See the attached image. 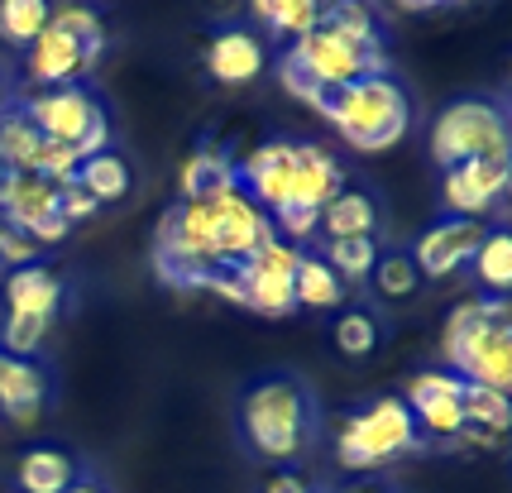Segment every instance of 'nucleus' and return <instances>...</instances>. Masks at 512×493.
Segmentation results:
<instances>
[{
    "mask_svg": "<svg viewBox=\"0 0 512 493\" xmlns=\"http://www.w3.org/2000/svg\"><path fill=\"white\" fill-rule=\"evenodd\" d=\"M63 187L67 182H53L44 173H15V187H10V202H5V216L15 221V230H24L39 249L63 245L72 225L63 221Z\"/></svg>",
    "mask_w": 512,
    "mask_h": 493,
    "instance_id": "dca6fc26",
    "label": "nucleus"
},
{
    "mask_svg": "<svg viewBox=\"0 0 512 493\" xmlns=\"http://www.w3.org/2000/svg\"><path fill=\"white\" fill-rule=\"evenodd\" d=\"M201 63L221 87H249L268 72V39L249 20H221L206 29Z\"/></svg>",
    "mask_w": 512,
    "mask_h": 493,
    "instance_id": "f8f14e48",
    "label": "nucleus"
},
{
    "mask_svg": "<svg viewBox=\"0 0 512 493\" xmlns=\"http://www.w3.org/2000/svg\"><path fill=\"white\" fill-rule=\"evenodd\" d=\"M264 493H326V484L307 479L302 470H273L264 479Z\"/></svg>",
    "mask_w": 512,
    "mask_h": 493,
    "instance_id": "c9c22d12",
    "label": "nucleus"
},
{
    "mask_svg": "<svg viewBox=\"0 0 512 493\" xmlns=\"http://www.w3.org/2000/svg\"><path fill=\"white\" fill-rule=\"evenodd\" d=\"M96 68H101V63L91 58L87 48H77L63 29L48 24L44 34L15 58V82H20V87H34V91L72 87V82H91Z\"/></svg>",
    "mask_w": 512,
    "mask_h": 493,
    "instance_id": "4468645a",
    "label": "nucleus"
},
{
    "mask_svg": "<svg viewBox=\"0 0 512 493\" xmlns=\"http://www.w3.org/2000/svg\"><path fill=\"white\" fill-rule=\"evenodd\" d=\"M441 369L465 383H484L508 393L512 388V307L508 297H474L450 307L441 326Z\"/></svg>",
    "mask_w": 512,
    "mask_h": 493,
    "instance_id": "f03ea898",
    "label": "nucleus"
},
{
    "mask_svg": "<svg viewBox=\"0 0 512 493\" xmlns=\"http://www.w3.org/2000/svg\"><path fill=\"white\" fill-rule=\"evenodd\" d=\"M221 269L225 264H216V254H211V206L173 202L158 216V235H154L158 283L178 292H206Z\"/></svg>",
    "mask_w": 512,
    "mask_h": 493,
    "instance_id": "6e6552de",
    "label": "nucleus"
},
{
    "mask_svg": "<svg viewBox=\"0 0 512 493\" xmlns=\"http://www.w3.org/2000/svg\"><path fill=\"white\" fill-rule=\"evenodd\" d=\"M340 182H345V163H340L331 149L312 144V139H297L288 206H302V211H316V216H321V206L340 192ZM288 206H283V211H288ZM273 216H278V211H273Z\"/></svg>",
    "mask_w": 512,
    "mask_h": 493,
    "instance_id": "6ab92c4d",
    "label": "nucleus"
},
{
    "mask_svg": "<svg viewBox=\"0 0 512 493\" xmlns=\"http://www.w3.org/2000/svg\"><path fill=\"white\" fill-rule=\"evenodd\" d=\"M469 273H474V283L484 288V297H508L512 288V235L503 221H493L484 230V240L474 249V259H469Z\"/></svg>",
    "mask_w": 512,
    "mask_h": 493,
    "instance_id": "a878e982",
    "label": "nucleus"
},
{
    "mask_svg": "<svg viewBox=\"0 0 512 493\" xmlns=\"http://www.w3.org/2000/svg\"><path fill=\"white\" fill-rule=\"evenodd\" d=\"M292 302L307 307V312H335L350 302V288L331 273V264L316 254V249H302L297 259V273H292Z\"/></svg>",
    "mask_w": 512,
    "mask_h": 493,
    "instance_id": "b1692460",
    "label": "nucleus"
},
{
    "mask_svg": "<svg viewBox=\"0 0 512 493\" xmlns=\"http://www.w3.org/2000/svg\"><path fill=\"white\" fill-rule=\"evenodd\" d=\"M484 230L489 221H474V216H441V221H431L412 240V259H417V269H422L426 283H441V278H455L460 269H469V259H474V249L484 240Z\"/></svg>",
    "mask_w": 512,
    "mask_h": 493,
    "instance_id": "2eb2a0df",
    "label": "nucleus"
},
{
    "mask_svg": "<svg viewBox=\"0 0 512 493\" xmlns=\"http://www.w3.org/2000/svg\"><path fill=\"white\" fill-rule=\"evenodd\" d=\"M53 20V0H0V48L20 58Z\"/></svg>",
    "mask_w": 512,
    "mask_h": 493,
    "instance_id": "c756f323",
    "label": "nucleus"
},
{
    "mask_svg": "<svg viewBox=\"0 0 512 493\" xmlns=\"http://www.w3.org/2000/svg\"><path fill=\"white\" fill-rule=\"evenodd\" d=\"M44 149V135L39 125L20 111V101L0 115V163H10L15 173H34V158Z\"/></svg>",
    "mask_w": 512,
    "mask_h": 493,
    "instance_id": "7c9ffc66",
    "label": "nucleus"
},
{
    "mask_svg": "<svg viewBox=\"0 0 512 493\" xmlns=\"http://www.w3.org/2000/svg\"><path fill=\"white\" fill-rule=\"evenodd\" d=\"M331 340L345 359H369L383 345V321L369 302H350L345 312H335L331 321Z\"/></svg>",
    "mask_w": 512,
    "mask_h": 493,
    "instance_id": "c85d7f7f",
    "label": "nucleus"
},
{
    "mask_svg": "<svg viewBox=\"0 0 512 493\" xmlns=\"http://www.w3.org/2000/svg\"><path fill=\"white\" fill-rule=\"evenodd\" d=\"M77 163H82L77 149L44 139V149H39V158H34V173H44V178H53V182H72L77 178Z\"/></svg>",
    "mask_w": 512,
    "mask_h": 493,
    "instance_id": "f704fd0d",
    "label": "nucleus"
},
{
    "mask_svg": "<svg viewBox=\"0 0 512 493\" xmlns=\"http://www.w3.org/2000/svg\"><path fill=\"white\" fill-rule=\"evenodd\" d=\"M82 5H96V0H82Z\"/></svg>",
    "mask_w": 512,
    "mask_h": 493,
    "instance_id": "c03bdc74",
    "label": "nucleus"
},
{
    "mask_svg": "<svg viewBox=\"0 0 512 493\" xmlns=\"http://www.w3.org/2000/svg\"><path fill=\"white\" fill-rule=\"evenodd\" d=\"M417 450H426V436L417 431V422H412V412H407L398 393H383L374 403H364L335 431V460L355 474H374L388 460L417 455Z\"/></svg>",
    "mask_w": 512,
    "mask_h": 493,
    "instance_id": "423d86ee",
    "label": "nucleus"
},
{
    "mask_svg": "<svg viewBox=\"0 0 512 493\" xmlns=\"http://www.w3.org/2000/svg\"><path fill=\"white\" fill-rule=\"evenodd\" d=\"M20 111L39 125V135L53 144H67L77 154H101L115 144L111 101L96 82H72V87H20Z\"/></svg>",
    "mask_w": 512,
    "mask_h": 493,
    "instance_id": "39448f33",
    "label": "nucleus"
},
{
    "mask_svg": "<svg viewBox=\"0 0 512 493\" xmlns=\"http://www.w3.org/2000/svg\"><path fill=\"white\" fill-rule=\"evenodd\" d=\"M417 431L426 436V446H446L455 450L460 431H465V379L450 369H422L412 374L407 388L398 393Z\"/></svg>",
    "mask_w": 512,
    "mask_h": 493,
    "instance_id": "1a4fd4ad",
    "label": "nucleus"
},
{
    "mask_svg": "<svg viewBox=\"0 0 512 493\" xmlns=\"http://www.w3.org/2000/svg\"><path fill=\"white\" fill-rule=\"evenodd\" d=\"M15 101H20V82H15V68H10V63L0 58V115L10 111Z\"/></svg>",
    "mask_w": 512,
    "mask_h": 493,
    "instance_id": "4c0bfd02",
    "label": "nucleus"
},
{
    "mask_svg": "<svg viewBox=\"0 0 512 493\" xmlns=\"http://www.w3.org/2000/svg\"><path fill=\"white\" fill-rule=\"evenodd\" d=\"M178 187H182L178 202H216L225 192H235V187H240V178H235V154L206 135L197 149H192V158L182 163Z\"/></svg>",
    "mask_w": 512,
    "mask_h": 493,
    "instance_id": "aec40b11",
    "label": "nucleus"
},
{
    "mask_svg": "<svg viewBox=\"0 0 512 493\" xmlns=\"http://www.w3.org/2000/svg\"><path fill=\"white\" fill-rule=\"evenodd\" d=\"M326 493H402V489H393L388 479H355V484H345V489H331V484H326Z\"/></svg>",
    "mask_w": 512,
    "mask_h": 493,
    "instance_id": "ea45409f",
    "label": "nucleus"
},
{
    "mask_svg": "<svg viewBox=\"0 0 512 493\" xmlns=\"http://www.w3.org/2000/svg\"><path fill=\"white\" fill-rule=\"evenodd\" d=\"M512 187V158H469L455 168H441V202L446 216H474L489 221L503 211Z\"/></svg>",
    "mask_w": 512,
    "mask_h": 493,
    "instance_id": "9b49d317",
    "label": "nucleus"
},
{
    "mask_svg": "<svg viewBox=\"0 0 512 493\" xmlns=\"http://www.w3.org/2000/svg\"><path fill=\"white\" fill-rule=\"evenodd\" d=\"M53 29H63L77 48H87L91 58L101 63L111 53V29L101 20V5H82V0H53Z\"/></svg>",
    "mask_w": 512,
    "mask_h": 493,
    "instance_id": "cd10ccee",
    "label": "nucleus"
},
{
    "mask_svg": "<svg viewBox=\"0 0 512 493\" xmlns=\"http://www.w3.org/2000/svg\"><path fill=\"white\" fill-rule=\"evenodd\" d=\"M335 0H249V24L264 34L268 44L283 39V44H297L302 34H312L326 24Z\"/></svg>",
    "mask_w": 512,
    "mask_h": 493,
    "instance_id": "412c9836",
    "label": "nucleus"
},
{
    "mask_svg": "<svg viewBox=\"0 0 512 493\" xmlns=\"http://www.w3.org/2000/svg\"><path fill=\"white\" fill-rule=\"evenodd\" d=\"M326 24L340 29V34H350V39L364 44L369 53H388V29H383V20L374 15V5H369V0H335L331 15H326Z\"/></svg>",
    "mask_w": 512,
    "mask_h": 493,
    "instance_id": "2f4dec72",
    "label": "nucleus"
},
{
    "mask_svg": "<svg viewBox=\"0 0 512 493\" xmlns=\"http://www.w3.org/2000/svg\"><path fill=\"white\" fill-rule=\"evenodd\" d=\"M465 426L489 431V436H508V426H512L508 393L484 388V383H465Z\"/></svg>",
    "mask_w": 512,
    "mask_h": 493,
    "instance_id": "473e14b6",
    "label": "nucleus"
},
{
    "mask_svg": "<svg viewBox=\"0 0 512 493\" xmlns=\"http://www.w3.org/2000/svg\"><path fill=\"white\" fill-rule=\"evenodd\" d=\"M206 5H230V0H206Z\"/></svg>",
    "mask_w": 512,
    "mask_h": 493,
    "instance_id": "37998d69",
    "label": "nucleus"
},
{
    "mask_svg": "<svg viewBox=\"0 0 512 493\" xmlns=\"http://www.w3.org/2000/svg\"><path fill=\"white\" fill-rule=\"evenodd\" d=\"M206 206H211V254H216V264H225V269H240L254 249L273 240V216H268L264 206L249 202L240 187Z\"/></svg>",
    "mask_w": 512,
    "mask_h": 493,
    "instance_id": "ddd939ff",
    "label": "nucleus"
},
{
    "mask_svg": "<svg viewBox=\"0 0 512 493\" xmlns=\"http://www.w3.org/2000/svg\"><path fill=\"white\" fill-rule=\"evenodd\" d=\"M369 72H388V53H369L364 44H355L350 34H340L331 24H321L312 34H302L297 44L283 48L278 58V82L288 96H297L302 106H321L331 91L350 87Z\"/></svg>",
    "mask_w": 512,
    "mask_h": 493,
    "instance_id": "20e7f679",
    "label": "nucleus"
},
{
    "mask_svg": "<svg viewBox=\"0 0 512 493\" xmlns=\"http://www.w3.org/2000/svg\"><path fill=\"white\" fill-rule=\"evenodd\" d=\"M58 211H63V221H67V225H77V221H91V216H96L101 206L91 202V197L82 192V187H77V182H67V187H63V202H58Z\"/></svg>",
    "mask_w": 512,
    "mask_h": 493,
    "instance_id": "e433bc0d",
    "label": "nucleus"
},
{
    "mask_svg": "<svg viewBox=\"0 0 512 493\" xmlns=\"http://www.w3.org/2000/svg\"><path fill=\"white\" fill-rule=\"evenodd\" d=\"M297 259L302 249L288 245V240H268L249 254L245 264L235 269V283H240V307L259 316H292L297 302H292V273H297Z\"/></svg>",
    "mask_w": 512,
    "mask_h": 493,
    "instance_id": "9d476101",
    "label": "nucleus"
},
{
    "mask_svg": "<svg viewBox=\"0 0 512 493\" xmlns=\"http://www.w3.org/2000/svg\"><path fill=\"white\" fill-rule=\"evenodd\" d=\"M34 259H44V249L34 245L24 230H15V221L0 211V273L20 269V264H34Z\"/></svg>",
    "mask_w": 512,
    "mask_h": 493,
    "instance_id": "72a5a7b5",
    "label": "nucleus"
},
{
    "mask_svg": "<svg viewBox=\"0 0 512 493\" xmlns=\"http://www.w3.org/2000/svg\"><path fill=\"white\" fill-rule=\"evenodd\" d=\"M407 10H436V5H469V0H398Z\"/></svg>",
    "mask_w": 512,
    "mask_h": 493,
    "instance_id": "79ce46f5",
    "label": "nucleus"
},
{
    "mask_svg": "<svg viewBox=\"0 0 512 493\" xmlns=\"http://www.w3.org/2000/svg\"><path fill=\"white\" fill-rule=\"evenodd\" d=\"M426 149L436 168H455L469 158H512V120L503 96H455L436 111Z\"/></svg>",
    "mask_w": 512,
    "mask_h": 493,
    "instance_id": "0eeeda50",
    "label": "nucleus"
},
{
    "mask_svg": "<svg viewBox=\"0 0 512 493\" xmlns=\"http://www.w3.org/2000/svg\"><path fill=\"white\" fill-rule=\"evenodd\" d=\"M72 182H77L96 206H115V202H125V197L134 192V168H130V158L111 144V149H101V154L82 158Z\"/></svg>",
    "mask_w": 512,
    "mask_h": 493,
    "instance_id": "5701e85b",
    "label": "nucleus"
},
{
    "mask_svg": "<svg viewBox=\"0 0 512 493\" xmlns=\"http://www.w3.org/2000/svg\"><path fill=\"white\" fill-rule=\"evenodd\" d=\"M316 111L331 120V130L359 154H383L412 135V91L398 72H369L350 87L331 91Z\"/></svg>",
    "mask_w": 512,
    "mask_h": 493,
    "instance_id": "7ed1b4c3",
    "label": "nucleus"
},
{
    "mask_svg": "<svg viewBox=\"0 0 512 493\" xmlns=\"http://www.w3.org/2000/svg\"><path fill=\"white\" fill-rule=\"evenodd\" d=\"M72 307V283L63 273L34 259V264H20V269L0 273V312H20V316H44V321H58V316Z\"/></svg>",
    "mask_w": 512,
    "mask_h": 493,
    "instance_id": "f3484780",
    "label": "nucleus"
},
{
    "mask_svg": "<svg viewBox=\"0 0 512 493\" xmlns=\"http://www.w3.org/2000/svg\"><path fill=\"white\" fill-rule=\"evenodd\" d=\"M235 436L240 446L273 470H297L321 446V403L307 374L297 369H259L235 398Z\"/></svg>",
    "mask_w": 512,
    "mask_h": 493,
    "instance_id": "f257e3e1",
    "label": "nucleus"
},
{
    "mask_svg": "<svg viewBox=\"0 0 512 493\" xmlns=\"http://www.w3.org/2000/svg\"><path fill=\"white\" fill-rule=\"evenodd\" d=\"M369 288L379 302H412L417 292L426 288L422 269H417V259H412V249L407 245H383L379 259H374V273H369Z\"/></svg>",
    "mask_w": 512,
    "mask_h": 493,
    "instance_id": "393cba45",
    "label": "nucleus"
},
{
    "mask_svg": "<svg viewBox=\"0 0 512 493\" xmlns=\"http://www.w3.org/2000/svg\"><path fill=\"white\" fill-rule=\"evenodd\" d=\"M10 187H15V168L0 163V211H5V202H10Z\"/></svg>",
    "mask_w": 512,
    "mask_h": 493,
    "instance_id": "a19ab883",
    "label": "nucleus"
},
{
    "mask_svg": "<svg viewBox=\"0 0 512 493\" xmlns=\"http://www.w3.org/2000/svg\"><path fill=\"white\" fill-rule=\"evenodd\" d=\"M67 493H115V489H111V484H106V479H101V474H96V470L87 465V470H82L77 479H72V489H67Z\"/></svg>",
    "mask_w": 512,
    "mask_h": 493,
    "instance_id": "58836bf2",
    "label": "nucleus"
},
{
    "mask_svg": "<svg viewBox=\"0 0 512 493\" xmlns=\"http://www.w3.org/2000/svg\"><path fill=\"white\" fill-rule=\"evenodd\" d=\"M345 235H379L383 240V202L369 182L345 178L340 192L321 206L316 221V240H345Z\"/></svg>",
    "mask_w": 512,
    "mask_h": 493,
    "instance_id": "a211bd4d",
    "label": "nucleus"
},
{
    "mask_svg": "<svg viewBox=\"0 0 512 493\" xmlns=\"http://www.w3.org/2000/svg\"><path fill=\"white\" fill-rule=\"evenodd\" d=\"M312 249L331 264V273L345 283V288H355V283H369L383 240L379 235H345V240H316Z\"/></svg>",
    "mask_w": 512,
    "mask_h": 493,
    "instance_id": "bb28decb",
    "label": "nucleus"
},
{
    "mask_svg": "<svg viewBox=\"0 0 512 493\" xmlns=\"http://www.w3.org/2000/svg\"><path fill=\"white\" fill-rule=\"evenodd\" d=\"M87 470L67 446H29L15 465V493H67Z\"/></svg>",
    "mask_w": 512,
    "mask_h": 493,
    "instance_id": "4be33fe9",
    "label": "nucleus"
}]
</instances>
